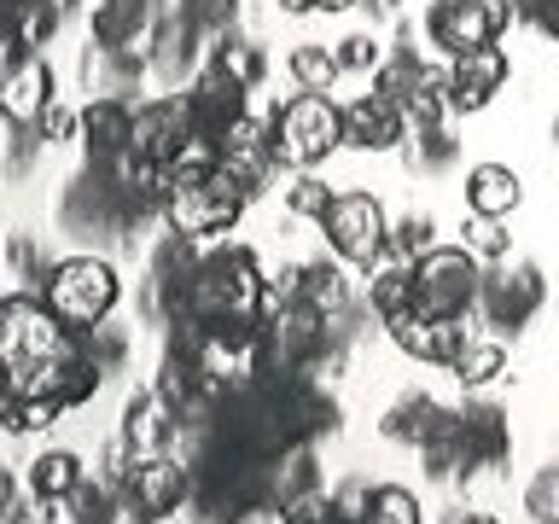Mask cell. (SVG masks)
I'll list each match as a JSON object with an SVG mask.
<instances>
[{
  "mask_svg": "<svg viewBox=\"0 0 559 524\" xmlns=\"http://www.w3.org/2000/svg\"><path fill=\"white\" fill-rule=\"evenodd\" d=\"M82 349H87V361L99 367L105 379L122 373L129 367V332H122L117 321H99V326H82Z\"/></svg>",
  "mask_w": 559,
  "mask_h": 524,
  "instance_id": "cell-31",
  "label": "cell"
},
{
  "mask_svg": "<svg viewBox=\"0 0 559 524\" xmlns=\"http://www.w3.org/2000/svg\"><path fill=\"white\" fill-rule=\"evenodd\" d=\"M384 332H391V344L402 349V356L426 361V367H454V356H461V344L472 338L466 321H437V314H396V321H384Z\"/></svg>",
  "mask_w": 559,
  "mask_h": 524,
  "instance_id": "cell-14",
  "label": "cell"
},
{
  "mask_svg": "<svg viewBox=\"0 0 559 524\" xmlns=\"http://www.w3.org/2000/svg\"><path fill=\"white\" fill-rule=\"evenodd\" d=\"M181 408L157 391V384H140V391L122 402V443H129L134 454H175V443H181Z\"/></svg>",
  "mask_w": 559,
  "mask_h": 524,
  "instance_id": "cell-11",
  "label": "cell"
},
{
  "mask_svg": "<svg viewBox=\"0 0 559 524\" xmlns=\"http://www.w3.org/2000/svg\"><path fill=\"white\" fill-rule=\"evenodd\" d=\"M59 99V82H52V64L47 52L12 64L7 70V87H0V105H7V122H41V111Z\"/></svg>",
  "mask_w": 559,
  "mask_h": 524,
  "instance_id": "cell-19",
  "label": "cell"
},
{
  "mask_svg": "<svg viewBox=\"0 0 559 524\" xmlns=\"http://www.w3.org/2000/svg\"><path fill=\"white\" fill-rule=\"evenodd\" d=\"M454 419H461V408H449V402H437L426 391H408V396H396L391 408L379 414V431L391 437V443H402V449H426V443H437V437L454 431Z\"/></svg>",
  "mask_w": 559,
  "mask_h": 524,
  "instance_id": "cell-16",
  "label": "cell"
},
{
  "mask_svg": "<svg viewBox=\"0 0 559 524\" xmlns=\"http://www.w3.org/2000/svg\"><path fill=\"white\" fill-rule=\"evenodd\" d=\"M286 76L297 82V94H332V82L344 76L338 47H326V41H297V47L286 52Z\"/></svg>",
  "mask_w": 559,
  "mask_h": 524,
  "instance_id": "cell-24",
  "label": "cell"
},
{
  "mask_svg": "<svg viewBox=\"0 0 559 524\" xmlns=\"http://www.w3.org/2000/svg\"><path fill=\"white\" fill-rule=\"evenodd\" d=\"M122 496H129L146 519L164 524L192 501V466L181 454H134V472H129V484H122Z\"/></svg>",
  "mask_w": 559,
  "mask_h": 524,
  "instance_id": "cell-10",
  "label": "cell"
},
{
  "mask_svg": "<svg viewBox=\"0 0 559 524\" xmlns=\"http://www.w3.org/2000/svg\"><path fill=\"white\" fill-rule=\"evenodd\" d=\"M437 524H501L496 513H484V507H454V513H443Z\"/></svg>",
  "mask_w": 559,
  "mask_h": 524,
  "instance_id": "cell-37",
  "label": "cell"
},
{
  "mask_svg": "<svg viewBox=\"0 0 559 524\" xmlns=\"http://www.w3.org/2000/svg\"><path fill=\"white\" fill-rule=\"evenodd\" d=\"M199 134V122L187 111V94H164V99H146L134 111V152L152 157V164H175L187 152V140Z\"/></svg>",
  "mask_w": 559,
  "mask_h": 524,
  "instance_id": "cell-12",
  "label": "cell"
},
{
  "mask_svg": "<svg viewBox=\"0 0 559 524\" xmlns=\"http://www.w3.org/2000/svg\"><path fill=\"white\" fill-rule=\"evenodd\" d=\"M367 309L379 321H396V314L414 309V262H391L384 257L379 269H367Z\"/></svg>",
  "mask_w": 559,
  "mask_h": 524,
  "instance_id": "cell-22",
  "label": "cell"
},
{
  "mask_svg": "<svg viewBox=\"0 0 559 524\" xmlns=\"http://www.w3.org/2000/svg\"><path fill=\"white\" fill-rule=\"evenodd\" d=\"M304 303H309L314 314H338L344 303H356V297H349V274H344V262H338V257H321V262H309Z\"/></svg>",
  "mask_w": 559,
  "mask_h": 524,
  "instance_id": "cell-27",
  "label": "cell"
},
{
  "mask_svg": "<svg viewBox=\"0 0 559 524\" xmlns=\"http://www.w3.org/2000/svg\"><path fill=\"white\" fill-rule=\"evenodd\" d=\"M367 524H426V507H419L414 489H402V484H379L373 507H367Z\"/></svg>",
  "mask_w": 559,
  "mask_h": 524,
  "instance_id": "cell-33",
  "label": "cell"
},
{
  "mask_svg": "<svg viewBox=\"0 0 559 524\" xmlns=\"http://www.w3.org/2000/svg\"><path fill=\"white\" fill-rule=\"evenodd\" d=\"M35 129H41L47 146H70V140H82V111H70L64 99H52L47 111H41V122H35Z\"/></svg>",
  "mask_w": 559,
  "mask_h": 524,
  "instance_id": "cell-36",
  "label": "cell"
},
{
  "mask_svg": "<svg viewBox=\"0 0 559 524\" xmlns=\"http://www.w3.org/2000/svg\"><path fill=\"white\" fill-rule=\"evenodd\" d=\"M251 210V192L234 169H216L204 181H175L169 187V204H164V222L175 234H192V239H222L227 227H239V216Z\"/></svg>",
  "mask_w": 559,
  "mask_h": 524,
  "instance_id": "cell-6",
  "label": "cell"
},
{
  "mask_svg": "<svg viewBox=\"0 0 559 524\" xmlns=\"http://www.w3.org/2000/svg\"><path fill=\"white\" fill-rule=\"evenodd\" d=\"M332 199H338V192H332L314 169H297L292 181H286V216L292 222H321L326 210H332Z\"/></svg>",
  "mask_w": 559,
  "mask_h": 524,
  "instance_id": "cell-29",
  "label": "cell"
},
{
  "mask_svg": "<svg viewBox=\"0 0 559 524\" xmlns=\"http://www.w3.org/2000/svg\"><path fill=\"white\" fill-rule=\"evenodd\" d=\"M408 111H402L396 99H384L367 87L361 99L344 105V146L349 152H402L408 146Z\"/></svg>",
  "mask_w": 559,
  "mask_h": 524,
  "instance_id": "cell-13",
  "label": "cell"
},
{
  "mask_svg": "<svg viewBox=\"0 0 559 524\" xmlns=\"http://www.w3.org/2000/svg\"><path fill=\"white\" fill-rule=\"evenodd\" d=\"M402 164H408L414 175H449L454 164H461V140H454L449 122L443 129H414L408 146H402Z\"/></svg>",
  "mask_w": 559,
  "mask_h": 524,
  "instance_id": "cell-26",
  "label": "cell"
},
{
  "mask_svg": "<svg viewBox=\"0 0 559 524\" xmlns=\"http://www.w3.org/2000/svg\"><path fill=\"white\" fill-rule=\"evenodd\" d=\"M449 373H454V384H461V391H484V384H496V379L507 373V344L489 338V332H472Z\"/></svg>",
  "mask_w": 559,
  "mask_h": 524,
  "instance_id": "cell-23",
  "label": "cell"
},
{
  "mask_svg": "<svg viewBox=\"0 0 559 524\" xmlns=\"http://www.w3.org/2000/svg\"><path fill=\"white\" fill-rule=\"evenodd\" d=\"M461 245L478 262H501V257H513V234L501 227V216H478V210H466V222H461Z\"/></svg>",
  "mask_w": 559,
  "mask_h": 524,
  "instance_id": "cell-30",
  "label": "cell"
},
{
  "mask_svg": "<svg viewBox=\"0 0 559 524\" xmlns=\"http://www.w3.org/2000/svg\"><path fill=\"white\" fill-rule=\"evenodd\" d=\"M513 76V64H507L501 47H478V52H461V59H449V111H484L489 99L507 87Z\"/></svg>",
  "mask_w": 559,
  "mask_h": 524,
  "instance_id": "cell-17",
  "label": "cell"
},
{
  "mask_svg": "<svg viewBox=\"0 0 559 524\" xmlns=\"http://www.w3.org/2000/svg\"><path fill=\"white\" fill-rule=\"evenodd\" d=\"M554 140H559V111H554Z\"/></svg>",
  "mask_w": 559,
  "mask_h": 524,
  "instance_id": "cell-39",
  "label": "cell"
},
{
  "mask_svg": "<svg viewBox=\"0 0 559 524\" xmlns=\"http://www.w3.org/2000/svg\"><path fill=\"white\" fill-rule=\"evenodd\" d=\"M269 134L280 169H321L344 146V105L326 94H292L269 111Z\"/></svg>",
  "mask_w": 559,
  "mask_h": 524,
  "instance_id": "cell-2",
  "label": "cell"
},
{
  "mask_svg": "<svg viewBox=\"0 0 559 524\" xmlns=\"http://www.w3.org/2000/svg\"><path fill=\"white\" fill-rule=\"evenodd\" d=\"M210 64L227 70L234 82H245L251 94H257L262 82H269V52H262V47L251 41V35H234V29L216 35V47H210Z\"/></svg>",
  "mask_w": 559,
  "mask_h": 524,
  "instance_id": "cell-25",
  "label": "cell"
},
{
  "mask_svg": "<svg viewBox=\"0 0 559 524\" xmlns=\"http://www.w3.org/2000/svg\"><path fill=\"white\" fill-rule=\"evenodd\" d=\"M245 94H251V87L234 82L227 70H216V64L204 59V70L187 82V111H192V122H199V134L222 140L245 117Z\"/></svg>",
  "mask_w": 559,
  "mask_h": 524,
  "instance_id": "cell-15",
  "label": "cell"
},
{
  "mask_svg": "<svg viewBox=\"0 0 559 524\" xmlns=\"http://www.w3.org/2000/svg\"><path fill=\"white\" fill-rule=\"evenodd\" d=\"M134 111L129 99H87L82 105V146L87 164H111V157L134 152Z\"/></svg>",
  "mask_w": 559,
  "mask_h": 524,
  "instance_id": "cell-18",
  "label": "cell"
},
{
  "mask_svg": "<svg viewBox=\"0 0 559 524\" xmlns=\"http://www.w3.org/2000/svg\"><path fill=\"white\" fill-rule=\"evenodd\" d=\"M484 297V262L466 245H437L414 262V309L437 321H466Z\"/></svg>",
  "mask_w": 559,
  "mask_h": 524,
  "instance_id": "cell-4",
  "label": "cell"
},
{
  "mask_svg": "<svg viewBox=\"0 0 559 524\" xmlns=\"http://www.w3.org/2000/svg\"><path fill=\"white\" fill-rule=\"evenodd\" d=\"M321 239H326V251L344 262V269H379L384 257H391V216H384V204L373 199V192H361V187H349L332 199V210L321 222Z\"/></svg>",
  "mask_w": 559,
  "mask_h": 524,
  "instance_id": "cell-5",
  "label": "cell"
},
{
  "mask_svg": "<svg viewBox=\"0 0 559 524\" xmlns=\"http://www.w3.org/2000/svg\"><path fill=\"white\" fill-rule=\"evenodd\" d=\"M524 513L536 524H559V466H536L524 484Z\"/></svg>",
  "mask_w": 559,
  "mask_h": 524,
  "instance_id": "cell-35",
  "label": "cell"
},
{
  "mask_svg": "<svg viewBox=\"0 0 559 524\" xmlns=\"http://www.w3.org/2000/svg\"><path fill=\"white\" fill-rule=\"evenodd\" d=\"M7 431L12 437H35V431H47V426H59V419L70 414L64 402H52V396H12L7 391Z\"/></svg>",
  "mask_w": 559,
  "mask_h": 524,
  "instance_id": "cell-28",
  "label": "cell"
},
{
  "mask_svg": "<svg viewBox=\"0 0 559 524\" xmlns=\"http://www.w3.org/2000/svg\"><path fill=\"white\" fill-rule=\"evenodd\" d=\"M542 303H548V279H542V269L531 257H501L484 269V297H478V321L496 326V332H519L531 326Z\"/></svg>",
  "mask_w": 559,
  "mask_h": 524,
  "instance_id": "cell-7",
  "label": "cell"
},
{
  "mask_svg": "<svg viewBox=\"0 0 559 524\" xmlns=\"http://www.w3.org/2000/svg\"><path fill=\"white\" fill-rule=\"evenodd\" d=\"M513 17H519L513 0H431L426 35H431V47H443L449 59H461V52L496 47Z\"/></svg>",
  "mask_w": 559,
  "mask_h": 524,
  "instance_id": "cell-8",
  "label": "cell"
},
{
  "mask_svg": "<svg viewBox=\"0 0 559 524\" xmlns=\"http://www.w3.org/2000/svg\"><path fill=\"white\" fill-rule=\"evenodd\" d=\"M426 251H437V222L431 216H396L391 222V262H419Z\"/></svg>",
  "mask_w": 559,
  "mask_h": 524,
  "instance_id": "cell-32",
  "label": "cell"
},
{
  "mask_svg": "<svg viewBox=\"0 0 559 524\" xmlns=\"http://www.w3.org/2000/svg\"><path fill=\"white\" fill-rule=\"evenodd\" d=\"M41 297L64 314L70 326H99V321H111L117 303H122V269L111 257H99V251L59 257L52 274H47V286H41Z\"/></svg>",
  "mask_w": 559,
  "mask_h": 524,
  "instance_id": "cell-3",
  "label": "cell"
},
{
  "mask_svg": "<svg viewBox=\"0 0 559 524\" xmlns=\"http://www.w3.org/2000/svg\"><path fill=\"white\" fill-rule=\"evenodd\" d=\"M274 7L286 12V17H304V12H314V0H274Z\"/></svg>",
  "mask_w": 559,
  "mask_h": 524,
  "instance_id": "cell-38",
  "label": "cell"
},
{
  "mask_svg": "<svg viewBox=\"0 0 559 524\" xmlns=\"http://www.w3.org/2000/svg\"><path fill=\"white\" fill-rule=\"evenodd\" d=\"M391 59V47H379V35L373 29H349L344 41H338V64H344V76H373V70Z\"/></svg>",
  "mask_w": 559,
  "mask_h": 524,
  "instance_id": "cell-34",
  "label": "cell"
},
{
  "mask_svg": "<svg viewBox=\"0 0 559 524\" xmlns=\"http://www.w3.org/2000/svg\"><path fill=\"white\" fill-rule=\"evenodd\" d=\"M24 484H29V496L64 501V507H70V496H76V489L87 484V466H82V454H76V449H41V454L29 461Z\"/></svg>",
  "mask_w": 559,
  "mask_h": 524,
  "instance_id": "cell-20",
  "label": "cell"
},
{
  "mask_svg": "<svg viewBox=\"0 0 559 524\" xmlns=\"http://www.w3.org/2000/svg\"><path fill=\"white\" fill-rule=\"evenodd\" d=\"M262 297H269V274L257 269V251L222 234V239H204V257H199L181 314H199L204 326L262 321Z\"/></svg>",
  "mask_w": 559,
  "mask_h": 524,
  "instance_id": "cell-1",
  "label": "cell"
},
{
  "mask_svg": "<svg viewBox=\"0 0 559 524\" xmlns=\"http://www.w3.org/2000/svg\"><path fill=\"white\" fill-rule=\"evenodd\" d=\"M454 443L466 454V489L484 484V478H501L507 466V449H513V426L496 402H461V419H454Z\"/></svg>",
  "mask_w": 559,
  "mask_h": 524,
  "instance_id": "cell-9",
  "label": "cell"
},
{
  "mask_svg": "<svg viewBox=\"0 0 559 524\" xmlns=\"http://www.w3.org/2000/svg\"><path fill=\"white\" fill-rule=\"evenodd\" d=\"M524 204V181L507 164H472L466 175V210H478V216H513Z\"/></svg>",
  "mask_w": 559,
  "mask_h": 524,
  "instance_id": "cell-21",
  "label": "cell"
}]
</instances>
